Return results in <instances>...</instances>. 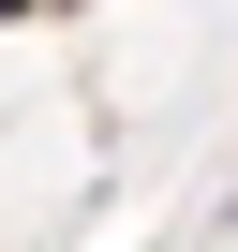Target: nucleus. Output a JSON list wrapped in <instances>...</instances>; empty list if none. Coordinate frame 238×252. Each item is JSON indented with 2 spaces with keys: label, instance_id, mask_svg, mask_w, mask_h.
<instances>
[{
  "label": "nucleus",
  "instance_id": "nucleus-1",
  "mask_svg": "<svg viewBox=\"0 0 238 252\" xmlns=\"http://www.w3.org/2000/svg\"><path fill=\"white\" fill-rule=\"evenodd\" d=\"M0 15H30V0H0Z\"/></svg>",
  "mask_w": 238,
  "mask_h": 252
}]
</instances>
